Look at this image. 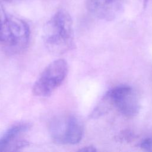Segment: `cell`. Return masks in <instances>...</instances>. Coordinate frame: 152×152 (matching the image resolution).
I'll return each mask as SVG.
<instances>
[{
  "mask_svg": "<svg viewBox=\"0 0 152 152\" xmlns=\"http://www.w3.org/2000/svg\"><path fill=\"white\" fill-rule=\"evenodd\" d=\"M4 1H7V2H10V1H11L12 0H4Z\"/></svg>",
  "mask_w": 152,
  "mask_h": 152,
  "instance_id": "12",
  "label": "cell"
},
{
  "mask_svg": "<svg viewBox=\"0 0 152 152\" xmlns=\"http://www.w3.org/2000/svg\"><path fill=\"white\" fill-rule=\"evenodd\" d=\"M43 40L48 50L62 54L74 46V29L71 15L64 10L56 12L45 24Z\"/></svg>",
  "mask_w": 152,
  "mask_h": 152,
  "instance_id": "1",
  "label": "cell"
},
{
  "mask_svg": "<svg viewBox=\"0 0 152 152\" xmlns=\"http://www.w3.org/2000/svg\"><path fill=\"white\" fill-rule=\"evenodd\" d=\"M68 71L67 62L58 59L45 67L33 84L32 92L36 96H50L64 82Z\"/></svg>",
  "mask_w": 152,
  "mask_h": 152,
  "instance_id": "4",
  "label": "cell"
},
{
  "mask_svg": "<svg viewBox=\"0 0 152 152\" xmlns=\"http://www.w3.org/2000/svg\"><path fill=\"white\" fill-rule=\"evenodd\" d=\"M123 0H86L87 10L94 17L106 21L114 20L121 11Z\"/></svg>",
  "mask_w": 152,
  "mask_h": 152,
  "instance_id": "7",
  "label": "cell"
},
{
  "mask_svg": "<svg viewBox=\"0 0 152 152\" xmlns=\"http://www.w3.org/2000/svg\"><path fill=\"white\" fill-rule=\"evenodd\" d=\"M30 28L26 21L3 14L0 20V45L11 53L21 52L27 46Z\"/></svg>",
  "mask_w": 152,
  "mask_h": 152,
  "instance_id": "2",
  "label": "cell"
},
{
  "mask_svg": "<svg viewBox=\"0 0 152 152\" xmlns=\"http://www.w3.org/2000/svg\"><path fill=\"white\" fill-rule=\"evenodd\" d=\"M78 151H88V152H93V151H96L97 150L96 148L93 146V145H88V146H86L84 147L83 148H81V149L78 150Z\"/></svg>",
  "mask_w": 152,
  "mask_h": 152,
  "instance_id": "10",
  "label": "cell"
},
{
  "mask_svg": "<svg viewBox=\"0 0 152 152\" xmlns=\"http://www.w3.org/2000/svg\"><path fill=\"white\" fill-rule=\"evenodd\" d=\"M4 12L2 11V9L0 8V20H1V17H2V15H3V14H4Z\"/></svg>",
  "mask_w": 152,
  "mask_h": 152,
  "instance_id": "11",
  "label": "cell"
},
{
  "mask_svg": "<svg viewBox=\"0 0 152 152\" xmlns=\"http://www.w3.org/2000/svg\"><path fill=\"white\" fill-rule=\"evenodd\" d=\"M140 146L144 150L152 151V137H147L143 139L141 141Z\"/></svg>",
  "mask_w": 152,
  "mask_h": 152,
  "instance_id": "9",
  "label": "cell"
},
{
  "mask_svg": "<svg viewBox=\"0 0 152 152\" xmlns=\"http://www.w3.org/2000/svg\"><path fill=\"white\" fill-rule=\"evenodd\" d=\"M114 108L128 118L136 116L140 112L141 104L137 92L128 86H120L107 91Z\"/></svg>",
  "mask_w": 152,
  "mask_h": 152,
  "instance_id": "5",
  "label": "cell"
},
{
  "mask_svg": "<svg viewBox=\"0 0 152 152\" xmlns=\"http://www.w3.org/2000/svg\"><path fill=\"white\" fill-rule=\"evenodd\" d=\"M134 134H132V132L128 131V130H125L123 131L122 132H121L117 136V139L118 141L120 142H131L134 140Z\"/></svg>",
  "mask_w": 152,
  "mask_h": 152,
  "instance_id": "8",
  "label": "cell"
},
{
  "mask_svg": "<svg viewBox=\"0 0 152 152\" xmlns=\"http://www.w3.org/2000/svg\"><path fill=\"white\" fill-rule=\"evenodd\" d=\"M30 128V124L20 122L11 125L0 138V151H17L27 146L28 142L24 134Z\"/></svg>",
  "mask_w": 152,
  "mask_h": 152,
  "instance_id": "6",
  "label": "cell"
},
{
  "mask_svg": "<svg viewBox=\"0 0 152 152\" xmlns=\"http://www.w3.org/2000/svg\"><path fill=\"white\" fill-rule=\"evenodd\" d=\"M49 132L53 141L60 144H75L82 139L84 133L83 121L73 114H65L52 119Z\"/></svg>",
  "mask_w": 152,
  "mask_h": 152,
  "instance_id": "3",
  "label": "cell"
}]
</instances>
